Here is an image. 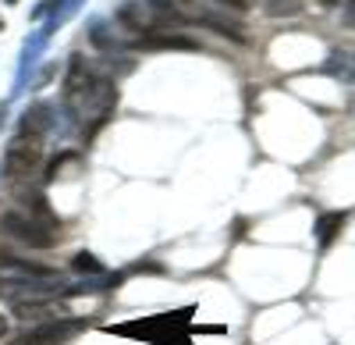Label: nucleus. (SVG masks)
Wrapping results in <instances>:
<instances>
[{"label":"nucleus","instance_id":"6","mask_svg":"<svg viewBox=\"0 0 355 345\" xmlns=\"http://www.w3.org/2000/svg\"><path fill=\"white\" fill-rule=\"evenodd\" d=\"M348 224V214L345 210H331V214H320V221H316V239H320V246L327 249L338 235H341V228Z\"/></svg>","mask_w":355,"mask_h":345},{"label":"nucleus","instance_id":"9","mask_svg":"<svg viewBox=\"0 0 355 345\" xmlns=\"http://www.w3.org/2000/svg\"><path fill=\"white\" fill-rule=\"evenodd\" d=\"M75 267H78V271H93V274H100V271H103V267L93 260V256H89V253H78V256H75Z\"/></svg>","mask_w":355,"mask_h":345},{"label":"nucleus","instance_id":"3","mask_svg":"<svg viewBox=\"0 0 355 345\" xmlns=\"http://www.w3.org/2000/svg\"><path fill=\"white\" fill-rule=\"evenodd\" d=\"M189 313H160V317L150 321H139V324H125V328H110L117 335H139V338H150L157 345H189V331H174V328H189Z\"/></svg>","mask_w":355,"mask_h":345},{"label":"nucleus","instance_id":"4","mask_svg":"<svg viewBox=\"0 0 355 345\" xmlns=\"http://www.w3.org/2000/svg\"><path fill=\"white\" fill-rule=\"evenodd\" d=\"M43 160V146H40V135H18L8 153H4V178L15 185V182H25L28 175H36V167Z\"/></svg>","mask_w":355,"mask_h":345},{"label":"nucleus","instance_id":"12","mask_svg":"<svg viewBox=\"0 0 355 345\" xmlns=\"http://www.w3.org/2000/svg\"><path fill=\"white\" fill-rule=\"evenodd\" d=\"M334 4H341V0H320V8H334Z\"/></svg>","mask_w":355,"mask_h":345},{"label":"nucleus","instance_id":"1","mask_svg":"<svg viewBox=\"0 0 355 345\" xmlns=\"http://www.w3.org/2000/svg\"><path fill=\"white\" fill-rule=\"evenodd\" d=\"M64 103L82 125H103L117 103V90L110 78L89 71L82 61H75L64 78Z\"/></svg>","mask_w":355,"mask_h":345},{"label":"nucleus","instance_id":"5","mask_svg":"<svg viewBox=\"0 0 355 345\" xmlns=\"http://www.w3.org/2000/svg\"><path fill=\"white\" fill-rule=\"evenodd\" d=\"M78 328H82V321H71V317H61V321H43V324H36V328L21 331L18 338H11L8 345H64Z\"/></svg>","mask_w":355,"mask_h":345},{"label":"nucleus","instance_id":"2","mask_svg":"<svg viewBox=\"0 0 355 345\" xmlns=\"http://www.w3.org/2000/svg\"><path fill=\"white\" fill-rule=\"evenodd\" d=\"M0 235H8L11 242L28 246V249H50V246L61 242V221L53 217L46 199L36 196V199H28L25 207L0 214Z\"/></svg>","mask_w":355,"mask_h":345},{"label":"nucleus","instance_id":"8","mask_svg":"<svg viewBox=\"0 0 355 345\" xmlns=\"http://www.w3.org/2000/svg\"><path fill=\"white\" fill-rule=\"evenodd\" d=\"M306 0H266V11L270 15H299Z\"/></svg>","mask_w":355,"mask_h":345},{"label":"nucleus","instance_id":"7","mask_svg":"<svg viewBox=\"0 0 355 345\" xmlns=\"http://www.w3.org/2000/svg\"><path fill=\"white\" fill-rule=\"evenodd\" d=\"M0 271H21V274H33V278H50V274H53V267L21 260V256L11 253V249H0Z\"/></svg>","mask_w":355,"mask_h":345},{"label":"nucleus","instance_id":"11","mask_svg":"<svg viewBox=\"0 0 355 345\" xmlns=\"http://www.w3.org/2000/svg\"><path fill=\"white\" fill-rule=\"evenodd\" d=\"M345 25H355V0H348V15H345Z\"/></svg>","mask_w":355,"mask_h":345},{"label":"nucleus","instance_id":"13","mask_svg":"<svg viewBox=\"0 0 355 345\" xmlns=\"http://www.w3.org/2000/svg\"><path fill=\"white\" fill-rule=\"evenodd\" d=\"M4 331H8V321H4V317H0V338H4Z\"/></svg>","mask_w":355,"mask_h":345},{"label":"nucleus","instance_id":"10","mask_svg":"<svg viewBox=\"0 0 355 345\" xmlns=\"http://www.w3.org/2000/svg\"><path fill=\"white\" fill-rule=\"evenodd\" d=\"M217 4H227V8H234V11H245L249 0H217Z\"/></svg>","mask_w":355,"mask_h":345}]
</instances>
